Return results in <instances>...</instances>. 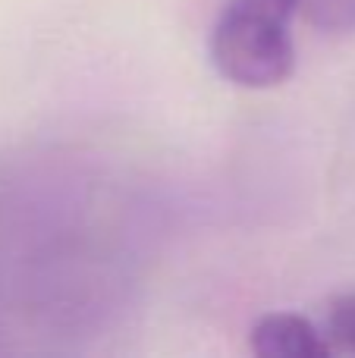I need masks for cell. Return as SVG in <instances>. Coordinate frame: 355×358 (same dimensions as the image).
Masks as SVG:
<instances>
[{
    "label": "cell",
    "mask_w": 355,
    "mask_h": 358,
    "mask_svg": "<svg viewBox=\"0 0 355 358\" xmlns=\"http://www.w3.org/2000/svg\"><path fill=\"white\" fill-rule=\"evenodd\" d=\"M324 336L333 346V352H349L355 355V292L331 299L324 311Z\"/></svg>",
    "instance_id": "cell-5"
},
{
    "label": "cell",
    "mask_w": 355,
    "mask_h": 358,
    "mask_svg": "<svg viewBox=\"0 0 355 358\" xmlns=\"http://www.w3.org/2000/svg\"><path fill=\"white\" fill-rule=\"evenodd\" d=\"M249 349L261 358H327L333 346L324 327L299 311H268L249 330Z\"/></svg>",
    "instance_id": "cell-3"
},
{
    "label": "cell",
    "mask_w": 355,
    "mask_h": 358,
    "mask_svg": "<svg viewBox=\"0 0 355 358\" xmlns=\"http://www.w3.org/2000/svg\"><path fill=\"white\" fill-rule=\"evenodd\" d=\"M123 195L63 164L0 167V340L54 346L126 302Z\"/></svg>",
    "instance_id": "cell-1"
},
{
    "label": "cell",
    "mask_w": 355,
    "mask_h": 358,
    "mask_svg": "<svg viewBox=\"0 0 355 358\" xmlns=\"http://www.w3.org/2000/svg\"><path fill=\"white\" fill-rule=\"evenodd\" d=\"M299 0H226L211 29V63L226 82L252 92L296 73L293 22Z\"/></svg>",
    "instance_id": "cell-2"
},
{
    "label": "cell",
    "mask_w": 355,
    "mask_h": 358,
    "mask_svg": "<svg viewBox=\"0 0 355 358\" xmlns=\"http://www.w3.org/2000/svg\"><path fill=\"white\" fill-rule=\"evenodd\" d=\"M299 19L327 38L355 35V0H299Z\"/></svg>",
    "instance_id": "cell-4"
}]
</instances>
